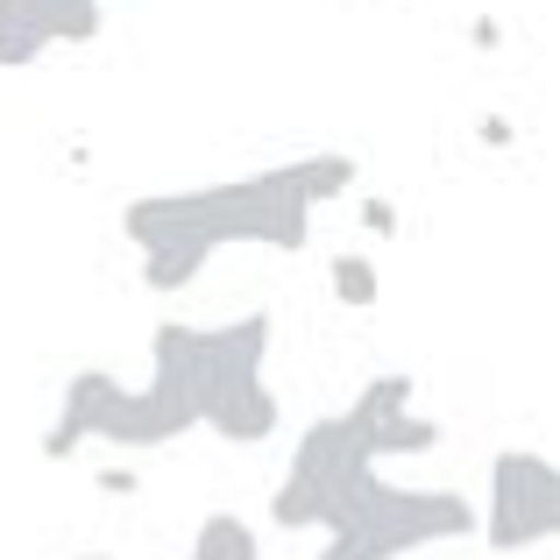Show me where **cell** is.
Returning <instances> with one entry per match:
<instances>
[{
  "label": "cell",
  "mask_w": 560,
  "mask_h": 560,
  "mask_svg": "<svg viewBox=\"0 0 560 560\" xmlns=\"http://www.w3.org/2000/svg\"><path fill=\"white\" fill-rule=\"evenodd\" d=\"M327 284H334V299H341L348 313H370L383 277H376V262L362 256V248H334V256H327Z\"/></svg>",
  "instance_id": "obj_12"
},
{
  "label": "cell",
  "mask_w": 560,
  "mask_h": 560,
  "mask_svg": "<svg viewBox=\"0 0 560 560\" xmlns=\"http://www.w3.org/2000/svg\"><path fill=\"white\" fill-rule=\"evenodd\" d=\"M93 490H100V497H136L142 476H136V468H121V462H100V468H93Z\"/></svg>",
  "instance_id": "obj_14"
},
{
  "label": "cell",
  "mask_w": 560,
  "mask_h": 560,
  "mask_svg": "<svg viewBox=\"0 0 560 560\" xmlns=\"http://www.w3.org/2000/svg\"><path fill=\"white\" fill-rule=\"evenodd\" d=\"M185 560H262V539L248 533L234 511H206L199 533H191V547H185Z\"/></svg>",
  "instance_id": "obj_11"
},
{
  "label": "cell",
  "mask_w": 560,
  "mask_h": 560,
  "mask_svg": "<svg viewBox=\"0 0 560 560\" xmlns=\"http://www.w3.org/2000/svg\"><path fill=\"white\" fill-rule=\"evenodd\" d=\"M71 560H114V553H71Z\"/></svg>",
  "instance_id": "obj_17"
},
{
  "label": "cell",
  "mask_w": 560,
  "mask_h": 560,
  "mask_svg": "<svg viewBox=\"0 0 560 560\" xmlns=\"http://www.w3.org/2000/svg\"><path fill=\"white\" fill-rule=\"evenodd\" d=\"M185 433H199V397H191V383L178 370H150V383L79 370L57 397V419L43 425V454L71 462L93 440L128 447V454H156V447H178Z\"/></svg>",
  "instance_id": "obj_3"
},
{
  "label": "cell",
  "mask_w": 560,
  "mask_h": 560,
  "mask_svg": "<svg viewBox=\"0 0 560 560\" xmlns=\"http://www.w3.org/2000/svg\"><path fill=\"white\" fill-rule=\"evenodd\" d=\"M370 476H376V462H370V447H362L355 425H348L341 411L313 419L299 433V447H291V462H284V482L270 490L277 533H305V525H319V533H327L334 511H341Z\"/></svg>",
  "instance_id": "obj_5"
},
{
  "label": "cell",
  "mask_w": 560,
  "mask_h": 560,
  "mask_svg": "<svg viewBox=\"0 0 560 560\" xmlns=\"http://www.w3.org/2000/svg\"><path fill=\"white\" fill-rule=\"evenodd\" d=\"M362 234H376V242H390L397 228H405V213H397V199H383V191H362Z\"/></svg>",
  "instance_id": "obj_13"
},
{
  "label": "cell",
  "mask_w": 560,
  "mask_h": 560,
  "mask_svg": "<svg viewBox=\"0 0 560 560\" xmlns=\"http://www.w3.org/2000/svg\"><path fill=\"white\" fill-rule=\"evenodd\" d=\"M362 178V164L348 150H313L291 156L277 171H248V178H220V185H191V191H150V199L121 206V234L136 248L171 242V234H199L206 248H291L299 256L313 242V213L327 199H341Z\"/></svg>",
  "instance_id": "obj_1"
},
{
  "label": "cell",
  "mask_w": 560,
  "mask_h": 560,
  "mask_svg": "<svg viewBox=\"0 0 560 560\" xmlns=\"http://www.w3.org/2000/svg\"><path fill=\"white\" fill-rule=\"evenodd\" d=\"M440 440H447V433H440L433 419H419V411L405 405V411H397V419H383L376 433L362 440V447H370V462H419V454H433Z\"/></svg>",
  "instance_id": "obj_9"
},
{
  "label": "cell",
  "mask_w": 560,
  "mask_h": 560,
  "mask_svg": "<svg viewBox=\"0 0 560 560\" xmlns=\"http://www.w3.org/2000/svg\"><path fill=\"white\" fill-rule=\"evenodd\" d=\"M476 533L490 539V553H533L560 539V462L504 447L490 462V504L476 511Z\"/></svg>",
  "instance_id": "obj_6"
},
{
  "label": "cell",
  "mask_w": 560,
  "mask_h": 560,
  "mask_svg": "<svg viewBox=\"0 0 560 560\" xmlns=\"http://www.w3.org/2000/svg\"><path fill=\"white\" fill-rule=\"evenodd\" d=\"M476 142H482V150H511V142H518V128H511L504 114H482V121H476Z\"/></svg>",
  "instance_id": "obj_15"
},
{
  "label": "cell",
  "mask_w": 560,
  "mask_h": 560,
  "mask_svg": "<svg viewBox=\"0 0 560 560\" xmlns=\"http://www.w3.org/2000/svg\"><path fill=\"white\" fill-rule=\"evenodd\" d=\"M476 533V504L454 490H411V482H383L370 476L327 525V547L313 560H405L440 539H468Z\"/></svg>",
  "instance_id": "obj_4"
},
{
  "label": "cell",
  "mask_w": 560,
  "mask_h": 560,
  "mask_svg": "<svg viewBox=\"0 0 560 560\" xmlns=\"http://www.w3.org/2000/svg\"><path fill=\"white\" fill-rule=\"evenodd\" d=\"M107 0H0V71H28L43 50L100 43Z\"/></svg>",
  "instance_id": "obj_7"
},
{
  "label": "cell",
  "mask_w": 560,
  "mask_h": 560,
  "mask_svg": "<svg viewBox=\"0 0 560 560\" xmlns=\"http://www.w3.org/2000/svg\"><path fill=\"white\" fill-rule=\"evenodd\" d=\"M262 362H270V319L262 313L220 319V327L164 319L150 334V370H178L199 397V425L220 433L228 447H262L277 433V390Z\"/></svg>",
  "instance_id": "obj_2"
},
{
  "label": "cell",
  "mask_w": 560,
  "mask_h": 560,
  "mask_svg": "<svg viewBox=\"0 0 560 560\" xmlns=\"http://www.w3.org/2000/svg\"><path fill=\"white\" fill-rule=\"evenodd\" d=\"M213 262V248L199 234H171V242H150L142 248V291H191Z\"/></svg>",
  "instance_id": "obj_8"
},
{
  "label": "cell",
  "mask_w": 560,
  "mask_h": 560,
  "mask_svg": "<svg viewBox=\"0 0 560 560\" xmlns=\"http://www.w3.org/2000/svg\"><path fill=\"white\" fill-rule=\"evenodd\" d=\"M411 397H419V383H411L405 370H390V376H370V383H362V390H355V405H348L341 419L355 425L362 440H370V433H376L383 419H397V411L411 405Z\"/></svg>",
  "instance_id": "obj_10"
},
{
  "label": "cell",
  "mask_w": 560,
  "mask_h": 560,
  "mask_svg": "<svg viewBox=\"0 0 560 560\" xmlns=\"http://www.w3.org/2000/svg\"><path fill=\"white\" fill-rule=\"evenodd\" d=\"M468 43H476V50H497V43H504V22H497V14H476V22H468Z\"/></svg>",
  "instance_id": "obj_16"
}]
</instances>
